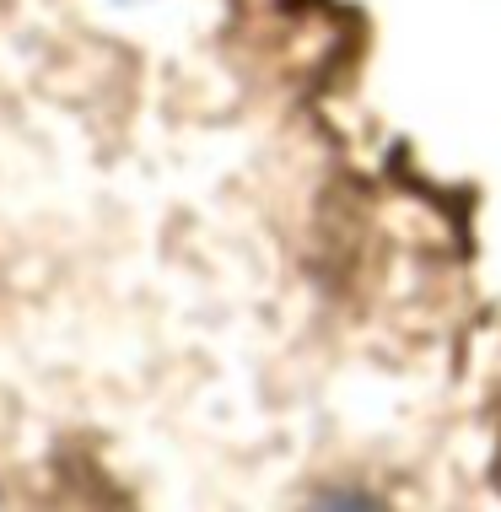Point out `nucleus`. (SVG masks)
Masks as SVG:
<instances>
[]
</instances>
